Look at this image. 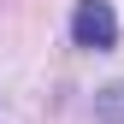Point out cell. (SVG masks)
Returning a JSON list of instances; mask_svg holds the SVG:
<instances>
[{"label": "cell", "mask_w": 124, "mask_h": 124, "mask_svg": "<svg viewBox=\"0 0 124 124\" xmlns=\"http://www.w3.org/2000/svg\"><path fill=\"white\" fill-rule=\"evenodd\" d=\"M71 41L77 47H112L118 41V18H112V6L106 0H77V12H71Z\"/></svg>", "instance_id": "6da1fadb"}, {"label": "cell", "mask_w": 124, "mask_h": 124, "mask_svg": "<svg viewBox=\"0 0 124 124\" xmlns=\"http://www.w3.org/2000/svg\"><path fill=\"white\" fill-rule=\"evenodd\" d=\"M95 118H101V124H124V83L101 89V101H95Z\"/></svg>", "instance_id": "7a4b0ae2"}]
</instances>
